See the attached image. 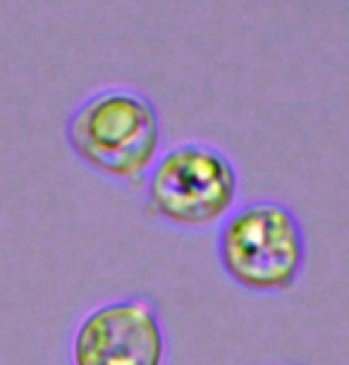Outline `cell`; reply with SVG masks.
Here are the masks:
<instances>
[{"label": "cell", "mask_w": 349, "mask_h": 365, "mask_svg": "<svg viewBox=\"0 0 349 365\" xmlns=\"http://www.w3.org/2000/svg\"><path fill=\"white\" fill-rule=\"evenodd\" d=\"M166 341L153 306L113 301L88 313L74 334L72 365H163Z\"/></svg>", "instance_id": "4"}, {"label": "cell", "mask_w": 349, "mask_h": 365, "mask_svg": "<svg viewBox=\"0 0 349 365\" xmlns=\"http://www.w3.org/2000/svg\"><path fill=\"white\" fill-rule=\"evenodd\" d=\"M237 198V172L208 143H180L163 153L148 175L146 201L163 222L203 230L228 215Z\"/></svg>", "instance_id": "2"}, {"label": "cell", "mask_w": 349, "mask_h": 365, "mask_svg": "<svg viewBox=\"0 0 349 365\" xmlns=\"http://www.w3.org/2000/svg\"><path fill=\"white\" fill-rule=\"evenodd\" d=\"M65 134L81 163L122 182H139L158 158V113L132 88H103L88 96L72 113Z\"/></svg>", "instance_id": "1"}, {"label": "cell", "mask_w": 349, "mask_h": 365, "mask_svg": "<svg viewBox=\"0 0 349 365\" xmlns=\"http://www.w3.org/2000/svg\"><path fill=\"white\" fill-rule=\"evenodd\" d=\"M223 270L251 292H283L304 265V237L297 217L280 203L244 205L228 217L218 241Z\"/></svg>", "instance_id": "3"}]
</instances>
